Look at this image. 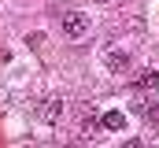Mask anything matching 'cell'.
<instances>
[{
	"mask_svg": "<svg viewBox=\"0 0 159 148\" xmlns=\"http://www.w3.org/2000/svg\"><path fill=\"white\" fill-rule=\"evenodd\" d=\"M59 34L67 37V41L85 37V34H89V15H81V11H67V15H59Z\"/></svg>",
	"mask_w": 159,
	"mask_h": 148,
	"instance_id": "1",
	"label": "cell"
},
{
	"mask_svg": "<svg viewBox=\"0 0 159 148\" xmlns=\"http://www.w3.org/2000/svg\"><path fill=\"white\" fill-rule=\"evenodd\" d=\"M100 122H104V130H111V133H122V130H126V115H122V111H104Z\"/></svg>",
	"mask_w": 159,
	"mask_h": 148,
	"instance_id": "3",
	"label": "cell"
},
{
	"mask_svg": "<svg viewBox=\"0 0 159 148\" xmlns=\"http://www.w3.org/2000/svg\"><path fill=\"white\" fill-rule=\"evenodd\" d=\"M137 81H141V85H148V89H152V85H159V78H156V74H152V71H144V74H141V78H137Z\"/></svg>",
	"mask_w": 159,
	"mask_h": 148,
	"instance_id": "5",
	"label": "cell"
},
{
	"mask_svg": "<svg viewBox=\"0 0 159 148\" xmlns=\"http://www.w3.org/2000/svg\"><path fill=\"white\" fill-rule=\"evenodd\" d=\"M104 67H107L111 74H126V71H129V56H126V52H115V48H107V52H104Z\"/></svg>",
	"mask_w": 159,
	"mask_h": 148,
	"instance_id": "2",
	"label": "cell"
},
{
	"mask_svg": "<svg viewBox=\"0 0 159 148\" xmlns=\"http://www.w3.org/2000/svg\"><path fill=\"white\" fill-rule=\"evenodd\" d=\"M63 115V100H44V108H41V118H48V122H56Z\"/></svg>",
	"mask_w": 159,
	"mask_h": 148,
	"instance_id": "4",
	"label": "cell"
}]
</instances>
